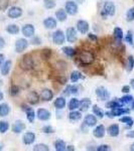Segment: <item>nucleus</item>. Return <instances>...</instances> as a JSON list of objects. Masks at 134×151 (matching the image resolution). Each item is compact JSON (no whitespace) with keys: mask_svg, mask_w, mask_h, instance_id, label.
Segmentation results:
<instances>
[{"mask_svg":"<svg viewBox=\"0 0 134 151\" xmlns=\"http://www.w3.org/2000/svg\"><path fill=\"white\" fill-rule=\"evenodd\" d=\"M94 60H95L94 53L89 52V50H83V52H80V55H79V60L81 62V64L85 65L93 64Z\"/></svg>","mask_w":134,"mask_h":151,"instance_id":"f257e3e1","label":"nucleus"},{"mask_svg":"<svg viewBox=\"0 0 134 151\" xmlns=\"http://www.w3.org/2000/svg\"><path fill=\"white\" fill-rule=\"evenodd\" d=\"M115 4L113 3L112 1H106L104 3L103 6V10L101 11V15L102 16H112L115 14Z\"/></svg>","mask_w":134,"mask_h":151,"instance_id":"f03ea898","label":"nucleus"},{"mask_svg":"<svg viewBox=\"0 0 134 151\" xmlns=\"http://www.w3.org/2000/svg\"><path fill=\"white\" fill-rule=\"evenodd\" d=\"M66 40V35L63 32V30L58 29V30H55L53 35V43L58 45H62L63 43L65 42Z\"/></svg>","mask_w":134,"mask_h":151,"instance_id":"7ed1b4c3","label":"nucleus"},{"mask_svg":"<svg viewBox=\"0 0 134 151\" xmlns=\"http://www.w3.org/2000/svg\"><path fill=\"white\" fill-rule=\"evenodd\" d=\"M96 95L100 101H107L110 99V93L104 87H99L96 89Z\"/></svg>","mask_w":134,"mask_h":151,"instance_id":"20e7f679","label":"nucleus"},{"mask_svg":"<svg viewBox=\"0 0 134 151\" xmlns=\"http://www.w3.org/2000/svg\"><path fill=\"white\" fill-rule=\"evenodd\" d=\"M124 114H129V109H125L120 107V108L112 109L111 112H107V113H105V115H107V117H109V118H114V117L117 116L124 115Z\"/></svg>","mask_w":134,"mask_h":151,"instance_id":"39448f33","label":"nucleus"},{"mask_svg":"<svg viewBox=\"0 0 134 151\" xmlns=\"http://www.w3.org/2000/svg\"><path fill=\"white\" fill-rule=\"evenodd\" d=\"M65 9L68 14H70V15H75L78 12V5L75 1H72V0L70 1L69 0V1H67V3H66Z\"/></svg>","mask_w":134,"mask_h":151,"instance_id":"423d86ee","label":"nucleus"},{"mask_svg":"<svg viewBox=\"0 0 134 151\" xmlns=\"http://www.w3.org/2000/svg\"><path fill=\"white\" fill-rule=\"evenodd\" d=\"M28 47V41L25 40V38H19V40H16L15 42V50L16 52L20 53L24 52V50L27 48Z\"/></svg>","mask_w":134,"mask_h":151,"instance_id":"0eeeda50","label":"nucleus"},{"mask_svg":"<svg viewBox=\"0 0 134 151\" xmlns=\"http://www.w3.org/2000/svg\"><path fill=\"white\" fill-rule=\"evenodd\" d=\"M21 14H22V9H21L20 7H18V6L10 7L8 12H7V15H8L10 18H13V19L20 17Z\"/></svg>","mask_w":134,"mask_h":151,"instance_id":"6e6552de","label":"nucleus"},{"mask_svg":"<svg viewBox=\"0 0 134 151\" xmlns=\"http://www.w3.org/2000/svg\"><path fill=\"white\" fill-rule=\"evenodd\" d=\"M20 67L25 70L32 69L33 68V60H32V58H31L30 55H27L22 58V60H21V63H20Z\"/></svg>","mask_w":134,"mask_h":151,"instance_id":"1a4fd4ad","label":"nucleus"},{"mask_svg":"<svg viewBox=\"0 0 134 151\" xmlns=\"http://www.w3.org/2000/svg\"><path fill=\"white\" fill-rule=\"evenodd\" d=\"M66 40L69 42L74 43L77 40V31L74 27H69L66 31Z\"/></svg>","mask_w":134,"mask_h":151,"instance_id":"9d476101","label":"nucleus"},{"mask_svg":"<svg viewBox=\"0 0 134 151\" xmlns=\"http://www.w3.org/2000/svg\"><path fill=\"white\" fill-rule=\"evenodd\" d=\"M77 29L80 33L86 35L89 31V23L86 20H78L77 21Z\"/></svg>","mask_w":134,"mask_h":151,"instance_id":"9b49d317","label":"nucleus"},{"mask_svg":"<svg viewBox=\"0 0 134 151\" xmlns=\"http://www.w3.org/2000/svg\"><path fill=\"white\" fill-rule=\"evenodd\" d=\"M21 30H22V33L25 37H32L35 32V26L32 24H25V25H23Z\"/></svg>","mask_w":134,"mask_h":151,"instance_id":"f8f14e48","label":"nucleus"},{"mask_svg":"<svg viewBox=\"0 0 134 151\" xmlns=\"http://www.w3.org/2000/svg\"><path fill=\"white\" fill-rule=\"evenodd\" d=\"M36 116H37V118L40 119V121H48V119L50 118V111L40 108V109H38V110H37Z\"/></svg>","mask_w":134,"mask_h":151,"instance_id":"ddd939ff","label":"nucleus"},{"mask_svg":"<svg viewBox=\"0 0 134 151\" xmlns=\"http://www.w3.org/2000/svg\"><path fill=\"white\" fill-rule=\"evenodd\" d=\"M27 102L31 105H35L40 102V95L35 91H31L27 94Z\"/></svg>","mask_w":134,"mask_h":151,"instance_id":"4468645a","label":"nucleus"},{"mask_svg":"<svg viewBox=\"0 0 134 151\" xmlns=\"http://www.w3.org/2000/svg\"><path fill=\"white\" fill-rule=\"evenodd\" d=\"M106 133V129H105V126L104 125H98L96 128L94 129L93 131V135L95 136L96 138H102L104 137V135H105Z\"/></svg>","mask_w":134,"mask_h":151,"instance_id":"2eb2a0df","label":"nucleus"},{"mask_svg":"<svg viewBox=\"0 0 134 151\" xmlns=\"http://www.w3.org/2000/svg\"><path fill=\"white\" fill-rule=\"evenodd\" d=\"M57 25H58L57 20L53 17H48L43 20V26L48 29H53L57 27Z\"/></svg>","mask_w":134,"mask_h":151,"instance_id":"dca6fc26","label":"nucleus"},{"mask_svg":"<svg viewBox=\"0 0 134 151\" xmlns=\"http://www.w3.org/2000/svg\"><path fill=\"white\" fill-rule=\"evenodd\" d=\"M35 134L33 132H26L23 135V143L26 145H30L35 142Z\"/></svg>","mask_w":134,"mask_h":151,"instance_id":"f3484780","label":"nucleus"},{"mask_svg":"<svg viewBox=\"0 0 134 151\" xmlns=\"http://www.w3.org/2000/svg\"><path fill=\"white\" fill-rule=\"evenodd\" d=\"M84 123H85V125L88 126V127H94V126L97 124V118L94 115H92V114H89V115H87L85 117Z\"/></svg>","mask_w":134,"mask_h":151,"instance_id":"a211bd4d","label":"nucleus"},{"mask_svg":"<svg viewBox=\"0 0 134 151\" xmlns=\"http://www.w3.org/2000/svg\"><path fill=\"white\" fill-rule=\"evenodd\" d=\"M24 129H25V124H24L22 121H20V120L16 121V122L13 124V126H12V131H13L14 133H16V134L21 133Z\"/></svg>","mask_w":134,"mask_h":151,"instance_id":"6ab92c4d","label":"nucleus"},{"mask_svg":"<svg viewBox=\"0 0 134 151\" xmlns=\"http://www.w3.org/2000/svg\"><path fill=\"white\" fill-rule=\"evenodd\" d=\"M53 91H50V89H43L41 91V94H40V98L45 102H50V100L53 99Z\"/></svg>","mask_w":134,"mask_h":151,"instance_id":"aec40b11","label":"nucleus"},{"mask_svg":"<svg viewBox=\"0 0 134 151\" xmlns=\"http://www.w3.org/2000/svg\"><path fill=\"white\" fill-rule=\"evenodd\" d=\"M91 105H92V102H91V100L90 99H83L81 102H80V104H79V108H80V111L81 112H86L88 109L91 107Z\"/></svg>","mask_w":134,"mask_h":151,"instance_id":"412c9836","label":"nucleus"},{"mask_svg":"<svg viewBox=\"0 0 134 151\" xmlns=\"http://www.w3.org/2000/svg\"><path fill=\"white\" fill-rule=\"evenodd\" d=\"M107 132L111 137H117L119 135V126L117 124H113V125L109 126L107 129Z\"/></svg>","mask_w":134,"mask_h":151,"instance_id":"4be33fe9","label":"nucleus"},{"mask_svg":"<svg viewBox=\"0 0 134 151\" xmlns=\"http://www.w3.org/2000/svg\"><path fill=\"white\" fill-rule=\"evenodd\" d=\"M53 105H55V109H58V110H62V109H64L66 107V99L63 98V97H58V98H57L55 100Z\"/></svg>","mask_w":134,"mask_h":151,"instance_id":"5701e85b","label":"nucleus"},{"mask_svg":"<svg viewBox=\"0 0 134 151\" xmlns=\"http://www.w3.org/2000/svg\"><path fill=\"white\" fill-rule=\"evenodd\" d=\"M11 65H12L11 60H6V62L1 65V68H0V69H1V74L3 76L8 75L11 69Z\"/></svg>","mask_w":134,"mask_h":151,"instance_id":"b1692460","label":"nucleus"},{"mask_svg":"<svg viewBox=\"0 0 134 151\" xmlns=\"http://www.w3.org/2000/svg\"><path fill=\"white\" fill-rule=\"evenodd\" d=\"M67 16H68V13L66 11V9H58V10L55 12V18L58 19V21L63 22L67 19Z\"/></svg>","mask_w":134,"mask_h":151,"instance_id":"393cba45","label":"nucleus"},{"mask_svg":"<svg viewBox=\"0 0 134 151\" xmlns=\"http://www.w3.org/2000/svg\"><path fill=\"white\" fill-rule=\"evenodd\" d=\"M123 104L121 103L119 100H113V101H109L106 103V108H110V109H116V108H120L122 107Z\"/></svg>","mask_w":134,"mask_h":151,"instance_id":"a878e982","label":"nucleus"},{"mask_svg":"<svg viewBox=\"0 0 134 151\" xmlns=\"http://www.w3.org/2000/svg\"><path fill=\"white\" fill-rule=\"evenodd\" d=\"M6 31L8 33H10V35H17V33H19V31H20V29H19V27L16 24H9L8 26L6 27Z\"/></svg>","mask_w":134,"mask_h":151,"instance_id":"bb28decb","label":"nucleus"},{"mask_svg":"<svg viewBox=\"0 0 134 151\" xmlns=\"http://www.w3.org/2000/svg\"><path fill=\"white\" fill-rule=\"evenodd\" d=\"M79 104H80V101L76 98H72L70 100L69 102V105H68V108L69 110L73 111V110H76V109L79 108Z\"/></svg>","mask_w":134,"mask_h":151,"instance_id":"cd10ccee","label":"nucleus"},{"mask_svg":"<svg viewBox=\"0 0 134 151\" xmlns=\"http://www.w3.org/2000/svg\"><path fill=\"white\" fill-rule=\"evenodd\" d=\"M69 119L70 120H72V121H78V120H80V119L82 118V113H81V111H75V110H73L71 113L69 114Z\"/></svg>","mask_w":134,"mask_h":151,"instance_id":"c85d7f7f","label":"nucleus"},{"mask_svg":"<svg viewBox=\"0 0 134 151\" xmlns=\"http://www.w3.org/2000/svg\"><path fill=\"white\" fill-rule=\"evenodd\" d=\"M113 35L117 41H121L123 38V30L120 27H115L113 31Z\"/></svg>","mask_w":134,"mask_h":151,"instance_id":"c756f323","label":"nucleus"},{"mask_svg":"<svg viewBox=\"0 0 134 151\" xmlns=\"http://www.w3.org/2000/svg\"><path fill=\"white\" fill-rule=\"evenodd\" d=\"M9 112H10V108H9L8 105L5 104V103L0 105V116L5 117V116L8 115Z\"/></svg>","mask_w":134,"mask_h":151,"instance_id":"7c9ffc66","label":"nucleus"},{"mask_svg":"<svg viewBox=\"0 0 134 151\" xmlns=\"http://www.w3.org/2000/svg\"><path fill=\"white\" fill-rule=\"evenodd\" d=\"M55 150L57 151H65L67 145H66L65 141H63L62 139H58L55 142Z\"/></svg>","mask_w":134,"mask_h":151,"instance_id":"2f4dec72","label":"nucleus"},{"mask_svg":"<svg viewBox=\"0 0 134 151\" xmlns=\"http://www.w3.org/2000/svg\"><path fill=\"white\" fill-rule=\"evenodd\" d=\"M35 111L32 110L31 108H29L27 111H26V119L29 121V123H33L35 122Z\"/></svg>","mask_w":134,"mask_h":151,"instance_id":"473e14b6","label":"nucleus"},{"mask_svg":"<svg viewBox=\"0 0 134 151\" xmlns=\"http://www.w3.org/2000/svg\"><path fill=\"white\" fill-rule=\"evenodd\" d=\"M81 78H82V74L80 72H78V70H74V72H72V74H71V76H70L71 82H73V83L78 82Z\"/></svg>","mask_w":134,"mask_h":151,"instance_id":"72a5a7b5","label":"nucleus"},{"mask_svg":"<svg viewBox=\"0 0 134 151\" xmlns=\"http://www.w3.org/2000/svg\"><path fill=\"white\" fill-rule=\"evenodd\" d=\"M92 110H93L94 115H97L98 117H100V118H103V117L105 116V113H104V111L102 110L101 108H99L97 105H94L93 108H92Z\"/></svg>","mask_w":134,"mask_h":151,"instance_id":"f704fd0d","label":"nucleus"},{"mask_svg":"<svg viewBox=\"0 0 134 151\" xmlns=\"http://www.w3.org/2000/svg\"><path fill=\"white\" fill-rule=\"evenodd\" d=\"M63 52L65 53L67 57H74L75 53H76V50H74L73 47H63Z\"/></svg>","mask_w":134,"mask_h":151,"instance_id":"c9c22d12","label":"nucleus"},{"mask_svg":"<svg viewBox=\"0 0 134 151\" xmlns=\"http://www.w3.org/2000/svg\"><path fill=\"white\" fill-rule=\"evenodd\" d=\"M120 122L126 124L128 127H131V126H132L133 124H134L133 119L131 118V117H129V116H125V117H122V118H120Z\"/></svg>","mask_w":134,"mask_h":151,"instance_id":"e433bc0d","label":"nucleus"},{"mask_svg":"<svg viewBox=\"0 0 134 151\" xmlns=\"http://www.w3.org/2000/svg\"><path fill=\"white\" fill-rule=\"evenodd\" d=\"M119 101H120L123 105H125V104L132 103V102L134 101V99H133L132 96H130V95H126V96H123L122 98L119 99Z\"/></svg>","mask_w":134,"mask_h":151,"instance_id":"4c0bfd02","label":"nucleus"},{"mask_svg":"<svg viewBox=\"0 0 134 151\" xmlns=\"http://www.w3.org/2000/svg\"><path fill=\"white\" fill-rule=\"evenodd\" d=\"M134 68V58L132 55H129L127 58V65H126V70L128 72H131Z\"/></svg>","mask_w":134,"mask_h":151,"instance_id":"58836bf2","label":"nucleus"},{"mask_svg":"<svg viewBox=\"0 0 134 151\" xmlns=\"http://www.w3.org/2000/svg\"><path fill=\"white\" fill-rule=\"evenodd\" d=\"M33 150L35 151H48L50 148L47 144H43V143H40V144H36L33 147Z\"/></svg>","mask_w":134,"mask_h":151,"instance_id":"ea45409f","label":"nucleus"},{"mask_svg":"<svg viewBox=\"0 0 134 151\" xmlns=\"http://www.w3.org/2000/svg\"><path fill=\"white\" fill-rule=\"evenodd\" d=\"M43 5H45V7L47 9H53L55 7L57 3H55V0H45V1H43Z\"/></svg>","mask_w":134,"mask_h":151,"instance_id":"a19ab883","label":"nucleus"},{"mask_svg":"<svg viewBox=\"0 0 134 151\" xmlns=\"http://www.w3.org/2000/svg\"><path fill=\"white\" fill-rule=\"evenodd\" d=\"M9 129V124L6 121H1L0 122V133H5Z\"/></svg>","mask_w":134,"mask_h":151,"instance_id":"79ce46f5","label":"nucleus"},{"mask_svg":"<svg viewBox=\"0 0 134 151\" xmlns=\"http://www.w3.org/2000/svg\"><path fill=\"white\" fill-rule=\"evenodd\" d=\"M125 41L128 42L129 45H133V33L131 30L127 31V35L125 36Z\"/></svg>","mask_w":134,"mask_h":151,"instance_id":"37998d69","label":"nucleus"},{"mask_svg":"<svg viewBox=\"0 0 134 151\" xmlns=\"http://www.w3.org/2000/svg\"><path fill=\"white\" fill-rule=\"evenodd\" d=\"M126 17H127L128 21H133L134 20V7L130 8L127 11V14H126Z\"/></svg>","mask_w":134,"mask_h":151,"instance_id":"c03bdc74","label":"nucleus"},{"mask_svg":"<svg viewBox=\"0 0 134 151\" xmlns=\"http://www.w3.org/2000/svg\"><path fill=\"white\" fill-rule=\"evenodd\" d=\"M9 2L8 0H0V10H5L8 7Z\"/></svg>","mask_w":134,"mask_h":151,"instance_id":"a18cd8bd","label":"nucleus"},{"mask_svg":"<svg viewBox=\"0 0 134 151\" xmlns=\"http://www.w3.org/2000/svg\"><path fill=\"white\" fill-rule=\"evenodd\" d=\"M96 150L97 151H109V150H111V147L107 144H102V145H99Z\"/></svg>","mask_w":134,"mask_h":151,"instance_id":"49530a36","label":"nucleus"},{"mask_svg":"<svg viewBox=\"0 0 134 151\" xmlns=\"http://www.w3.org/2000/svg\"><path fill=\"white\" fill-rule=\"evenodd\" d=\"M43 132L45 133V134H50L53 132V128L52 126L50 125H47V126H43Z\"/></svg>","mask_w":134,"mask_h":151,"instance_id":"de8ad7c7","label":"nucleus"},{"mask_svg":"<svg viewBox=\"0 0 134 151\" xmlns=\"http://www.w3.org/2000/svg\"><path fill=\"white\" fill-rule=\"evenodd\" d=\"M19 93V88L17 86H12L10 89V94L12 96H16Z\"/></svg>","mask_w":134,"mask_h":151,"instance_id":"09e8293b","label":"nucleus"},{"mask_svg":"<svg viewBox=\"0 0 134 151\" xmlns=\"http://www.w3.org/2000/svg\"><path fill=\"white\" fill-rule=\"evenodd\" d=\"M79 88L77 86H71V94H78Z\"/></svg>","mask_w":134,"mask_h":151,"instance_id":"8fccbe9b","label":"nucleus"},{"mask_svg":"<svg viewBox=\"0 0 134 151\" xmlns=\"http://www.w3.org/2000/svg\"><path fill=\"white\" fill-rule=\"evenodd\" d=\"M31 43H32V45H40L41 40L40 37H35L32 40H31Z\"/></svg>","mask_w":134,"mask_h":151,"instance_id":"3c124183","label":"nucleus"},{"mask_svg":"<svg viewBox=\"0 0 134 151\" xmlns=\"http://www.w3.org/2000/svg\"><path fill=\"white\" fill-rule=\"evenodd\" d=\"M130 92V86H124L122 88V93L124 94H128Z\"/></svg>","mask_w":134,"mask_h":151,"instance_id":"603ef678","label":"nucleus"},{"mask_svg":"<svg viewBox=\"0 0 134 151\" xmlns=\"http://www.w3.org/2000/svg\"><path fill=\"white\" fill-rule=\"evenodd\" d=\"M88 36H89L90 40H93V41H97V40H98V37H97V36L95 35H93V33H89V35H88Z\"/></svg>","mask_w":134,"mask_h":151,"instance_id":"864d4df0","label":"nucleus"},{"mask_svg":"<svg viewBox=\"0 0 134 151\" xmlns=\"http://www.w3.org/2000/svg\"><path fill=\"white\" fill-rule=\"evenodd\" d=\"M4 45H5V41H4L2 36H0V48H3Z\"/></svg>","mask_w":134,"mask_h":151,"instance_id":"5fc2aeb1","label":"nucleus"},{"mask_svg":"<svg viewBox=\"0 0 134 151\" xmlns=\"http://www.w3.org/2000/svg\"><path fill=\"white\" fill-rule=\"evenodd\" d=\"M126 136H127L128 138H134V130L129 131V132L126 134Z\"/></svg>","mask_w":134,"mask_h":151,"instance_id":"6e6d98bb","label":"nucleus"},{"mask_svg":"<svg viewBox=\"0 0 134 151\" xmlns=\"http://www.w3.org/2000/svg\"><path fill=\"white\" fill-rule=\"evenodd\" d=\"M3 62H4V55L0 53V68H1L2 65H3Z\"/></svg>","mask_w":134,"mask_h":151,"instance_id":"4d7b16f0","label":"nucleus"},{"mask_svg":"<svg viewBox=\"0 0 134 151\" xmlns=\"http://www.w3.org/2000/svg\"><path fill=\"white\" fill-rule=\"evenodd\" d=\"M65 95H70L71 94V86H68L67 87V89L65 90Z\"/></svg>","mask_w":134,"mask_h":151,"instance_id":"13d9d810","label":"nucleus"},{"mask_svg":"<svg viewBox=\"0 0 134 151\" xmlns=\"http://www.w3.org/2000/svg\"><path fill=\"white\" fill-rule=\"evenodd\" d=\"M66 150H68V151H74L75 148H74V146H73V145H70V146H67V147H66Z\"/></svg>","mask_w":134,"mask_h":151,"instance_id":"bf43d9fd","label":"nucleus"},{"mask_svg":"<svg viewBox=\"0 0 134 151\" xmlns=\"http://www.w3.org/2000/svg\"><path fill=\"white\" fill-rule=\"evenodd\" d=\"M130 86L134 89V79H132V80L130 81Z\"/></svg>","mask_w":134,"mask_h":151,"instance_id":"052dcab7","label":"nucleus"},{"mask_svg":"<svg viewBox=\"0 0 134 151\" xmlns=\"http://www.w3.org/2000/svg\"><path fill=\"white\" fill-rule=\"evenodd\" d=\"M130 150L131 151H134V143H132V144L130 145Z\"/></svg>","mask_w":134,"mask_h":151,"instance_id":"680f3d73","label":"nucleus"},{"mask_svg":"<svg viewBox=\"0 0 134 151\" xmlns=\"http://www.w3.org/2000/svg\"><path fill=\"white\" fill-rule=\"evenodd\" d=\"M2 99H3V94H2L1 92H0V101H1Z\"/></svg>","mask_w":134,"mask_h":151,"instance_id":"e2e57ef3","label":"nucleus"},{"mask_svg":"<svg viewBox=\"0 0 134 151\" xmlns=\"http://www.w3.org/2000/svg\"><path fill=\"white\" fill-rule=\"evenodd\" d=\"M77 2H79V3H83V2L85 1V0H76Z\"/></svg>","mask_w":134,"mask_h":151,"instance_id":"0e129e2a","label":"nucleus"},{"mask_svg":"<svg viewBox=\"0 0 134 151\" xmlns=\"http://www.w3.org/2000/svg\"><path fill=\"white\" fill-rule=\"evenodd\" d=\"M35 1H37V0H35Z\"/></svg>","mask_w":134,"mask_h":151,"instance_id":"69168bd1","label":"nucleus"}]
</instances>
